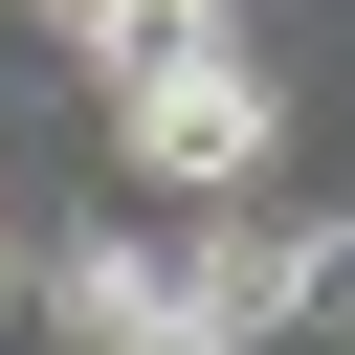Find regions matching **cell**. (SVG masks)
Listing matches in <instances>:
<instances>
[{"mask_svg":"<svg viewBox=\"0 0 355 355\" xmlns=\"http://www.w3.org/2000/svg\"><path fill=\"white\" fill-rule=\"evenodd\" d=\"M111 111H133V155H155L178 200H222V178H266V133H288V89H266L244 44H222V67H155V89H111Z\"/></svg>","mask_w":355,"mask_h":355,"instance_id":"6da1fadb","label":"cell"},{"mask_svg":"<svg viewBox=\"0 0 355 355\" xmlns=\"http://www.w3.org/2000/svg\"><path fill=\"white\" fill-rule=\"evenodd\" d=\"M67 333H89V355H178V266L89 222V244H67Z\"/></svg>","mask_w":355,"mask_h":355,"instance_id":"3957f363","label":"cell"},{"mask_svg":"<svg viewBox=\"0 0 355 355\" xmlns=\"http://www.w3.org/2000/svg\"><path fill=\"white\" fill-rule=\"evenodd\" d=\"M0 288H22V244H0Z\"/></svg>","mask_w":355,"mask_h":355,"instance_id":"5b68a950","label":"cell"},{"mask_svg":"<svg viewBox=\"0 0 355 355\" xmlns=\"http://www.w3.org/2000/svg\"><path fill=\"white\" fill-rule=\"evenodd\" d=\"M44 22H111V0H44Z\"/></svg>","mask_w":355,"mask_h":355,"instance_id":"277c9868","label":"cell"},{"mask_svg":"<svg viewBox=\"0 0 355 355\" xmlns=\"http://www.w3.org/2000/svg\"><path fill=\"white\" fill-rule=\"evenodd\" d=\"M266 333H288V244H266V222H222V244L178 266V355H266Z\"/></svg>","mask_w":355,"mask_h":355,"instance_id":"7a4b0ae2","label":"cell"}]
</instances>
